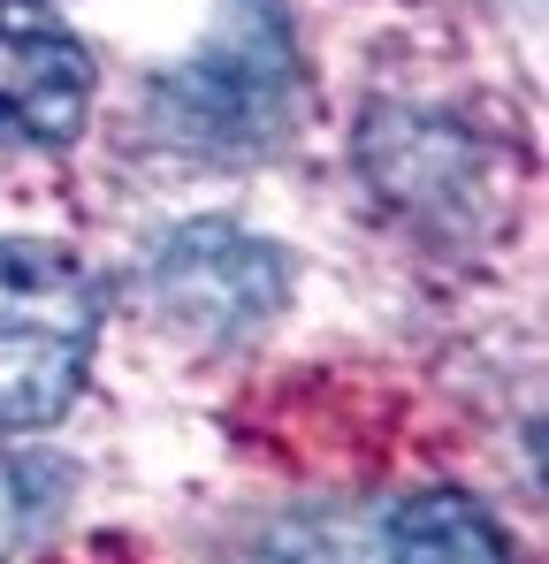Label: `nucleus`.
Segmentation results:
<instances>
[{
  "label": "nucleus",
  "mask_w": 549,
  "mask_h": 564,
  "mask_svg": "<svg viewBox=\"0 0 549 564\" xmlns=\"http://www.w3.org/2000/svg\"><path fill=\"white\" fill-rule=\"evenodd\" d=\"M99 344V282L62 245L0 237V435L69 412Z\"/></svg>",
  "instance_id": "1"
},
{
  "label": "nucleus",
  "mask_w": 549,
  "mask_h": 564,
  "mask_svg": "<svg viewBox=\"0 0 549 564\" xmlns=\"http://www.w3.org/2000/svg\"><path fill=\"white\" fill-rule=\"evenodd\" d=\"M161 130L191 153H260L290 115V39L268 0H237L222 31L161 77Z\"/></svg>",
  "instance_id": "2"
},
{
  "label": "nucleus",
  "mask_w": 549,
  "mask_h": 564,
  "mask_svg": "<svg viewBox=\"0 0 549 564\" xmlns=\"http://www.w3.org/2000/svg\"><path fill=\"white\" fill-rule=\"evenodd\" d=\"M138 282H146L153 313L169 328H183L191 344H237V336L268 328L282 290H290L282 252L268 237L237 229V221H183V229H169L146 252Z\"/></svg>",
  "instance_id": "3"
},
{
  "label": "nucleus",
  "mask_w": 549,
  "mask_h": 564,
  "mask_svg": "<svg viewBox=\"0 0 549 564\" xmlns=\"http://www.w3.org/2000/svg\"><path fill=\"white\" fill-rule=\"evenodd\" d=\"M92 115V54L46 0H0V145H69Z\"/></svg>",
  "instance_id": "4"
},
{
  "label": "nucleus",
  "mask_w": 549,
  "mask_h": 564,
  "mask_svg": "<svg viewBox=\"0 0 549 564\" xmlns=\"http://www.w3.org/2000/svg\"><path fill=\"white\" fill-rule=\"evenodd\" d=\"M389 534H397V557L405 564H512L496 519L473 496H458V488L397 496L389 503Z\"/></svg>",
  "instance_id": "5"
},
{
  "label": "nucleus",
  "mask_w": 549,
  "mask_h": 564,
  "mask_svg": "<svg viewBox=\"0 0 549 564\" xmlns=\"http://www.w3.org/2000/svg\"><path fill=\"white\" fill-rule=\"evenodd\" d=\"M260 564H405L389 534V503L381 511H336V519H305L290 534H274Z\"/></svg>",
  "instance_id": "6"
},
{
  "label": "nucleus",
  "mask_w": 549,
  "mask_h": 564,
  "mask_svg": "<svg viewBox=\"0 0 549 564\" xmlns=\"http://www.w3.org/2000/svg\"><path fill=\"white\" fill-rule=\"evenodd\" d=\"M54 496H62V466L0 451V564H15L39 542V527L54 519Z\"/></svg>",
  "instance_id": "7"
}]
</instances>
